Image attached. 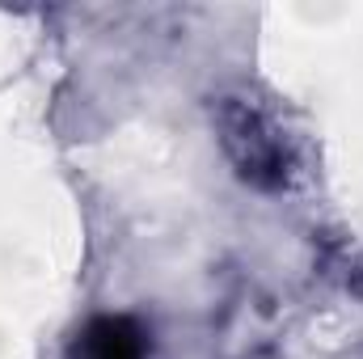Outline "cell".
<instances>
[{
	"mask_svg": "<svg viewBox=\"0 0 363 359\" xmlns=\"http://www.w3.org/2000/svg\"><path fill=\"white\" fill-rule=\"evenodd\" d=\"M220 131H224V148L237 165V174L262 190H274L287 182V148L283 136L271 127V118L250 106V101H224L220 106Z\"/></svg>",
	"mask_w": 363,
	"mask_h": 359,
	"instance_id": "6da1fadb",
	"label": "cell"
},
{
	"mask_svg": "<svg viewBox=\"0 0 363 359\" xmlns=\"http://www.w3.org/2000/svg\"><path fill=\"white\" fill-rule=\"evenodd\" d=\"M85 359H144V334L127 317H101L85 334Z\"/></svg>",
	"mask_w": 363,
	"mask_h": 359,
	"instance_id": "7a4b0ae2",
	"label": "cell"
}]
</instances>
